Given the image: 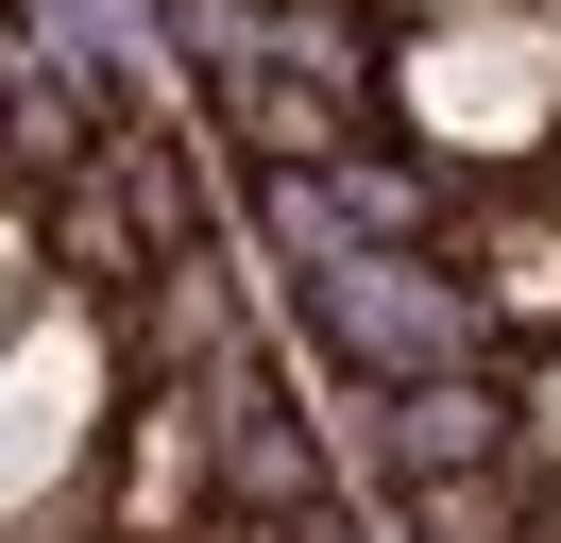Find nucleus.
Here are the masks:
<instances>
[{
    "instance_id": "nucleus-1",
    "label": "nucleus",
    "mask_w": 561,
    "mask_h": 543,
    "mask_svg": "<svg viewBox=\"0 0 561 543\" xmlns=\"http://www.w3.org/2000/svg\"><path fill=\"white\" fill-rule=\"evenodd\" d=\"M289 289H307L323 357H357L375 391L391 373H477V339H493L477 272H459L443 238H409V255H323V272H289Z\"/></svg>"
},
{
    "instance_id": "nucleus-2",
    "label": "nucleus",
    "mask_w": 561,
    "mask_h": 543,
    "mask_svg": "<svg viewBox=\"0 0 561 543\" xmlns=\"http://www.w3.org/2000/svg\"><path fill=\"white\" fill-rule=\"evenodd\" d=\"M357 441H375V475H391V493H425V475L511 459V441H527V407L493 391V373H391V391L357 407Z\"/></svg>"
},
{
    "instance_id": "nucleus-3",
    "label": "nucleus",
    "mask_w": 561,
    "mask_h": 543,
    "mask_svg": "<svg viewBox=\"0 0 561 543\" xmlns=\"http://www.w3.org/2000/svg\"><path fill=\"white\" fill-rule=\"evenodd\" d=\"M205 407H221V509H255V527H323V441L273 407V373L221 357V373H205Z\"/></svg>"
},
{
    "instance_id": "nucleus-4",
    "label": "nucleus",
    "mask_w": 561,
    "mask_h": 543,
    "mask_svg": "<svg viewBox=\"0 0 561 543\" xmlns=\"http://www.w3.org/2000/svg\"><path fill=\"white\" fill-rule=\"evenodd\" d=\"M103 357H85V339H18V357H0V527H18V493H35V475H69L85 459V425H103Z\"/></svg>"
},
{
    "instance_id": "nucleus-5",
    "label": "nucleus",
    "mask_w": 561,
    "mask_h": 543,
    "mask_svg": "<svg viewBox=\"0 0 561 543\" xmlns=\"http://www.w3.org/2000/svg\"><path fill=\"white\" fill-rule=\"evenodd\" d=\"M205 509H221V407L171 391L137 407V459H119V543H187Z\"/></svg>"
},
{
    "instance_id": "nucleus-6",
    "label": "nucleus",
    "mask_w": 561,
    "mask_h": 543,
    "mask_svg": "<svg viewBox=\"0 0 561 543\" xmlns=\"http://www.w3.org/2000/svg\"><path fill=\"white\" fill-rule=\"evenodd\" d=\"M51 272H69V289H103V305H137L153 272H171V238L137 221V187H119L103 153H85V170H51Z\"/></svg>"
},
{
    "instance_id": "nucleus-7",
    "label": "nucleus",
    "mask_w": 561,
    "mask_h": 543,
    "mask_svg": "<svg viewBox=\"0 0 561 543\" xmlns=\"http://www.w3.org/2000/svg\"><path fill=\"white\" fill-rule=\"evenodd\" d=\"M459 272H477V305H493V323H561V204H493Z\"/></svg>"
},
{
    "instance_id": "nucleus-8",
    "label": "nucleus",
    "mask_w": 561,
    "mask_h": 543,
    "mask_svg": "<svg viewBox=\"0 0 561 543\" xmlns=\"http://www.w3.org/2000/svg\"><path fill=\"white\" fill-rule=\"evenodd\" d=\"M527 459L561 475V357H545V391H527Z\"/></svg>"
},
{
    "instance_id": "nucleus-9",
    "label": "nucleus",
    "mask_w": 561,
    "mask_h": 543,
    "mask_svg": "<svg viewBox=\"0 0 561 543\" xmlns=\"http://www.w3.org/2000/svg\"><path fill=\"white\" fill-rule=\"evenodd\" d=\"M409 18H511V0H409Z\"/></svg>"
},
{
    "instance_id": "nucleus-10",
    "label": "nucleus",
    "mask_w": 561,
    "mask_h": 543,
    "mask_svg": "<svg viewBox=\"0 0 561 543\" xmlns=\"http://www.w3.org/2000/svg\"><path fill=\"white\" fill-rule=\"evenodd\" d=\"M18 18H35V0H0V34H18Z\"/></svg>"
}]
</instances>
